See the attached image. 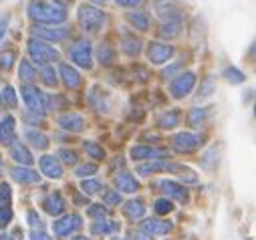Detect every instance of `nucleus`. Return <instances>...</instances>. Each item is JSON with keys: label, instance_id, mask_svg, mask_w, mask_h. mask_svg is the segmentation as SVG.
Masks as SVG:
<instances>
[{"label": "nucleus", "instance_id": "1", "mask_svg": "<svg viewBox=\"0 0 256 240\" xmlns=\"http://www.w3.org/2000/svg\"><path fill=\"white\" fill-rule=\"evenodd\" d=\"M26 12H28V18L38 24H60L67 20V10H62L54 4H46L42 0H30Z\"/></svg>", "mask_w": 256, "mask_h": 240}, {"label": "nucleus", "instance_id": "2", "mask_svg": "<svg viewBox=\"0 0 256 240\" xmlns=\"http://www.w3.org/2000/svg\"><path fill=\"white\" fill-rule=\"evenodd\" d=\"M26 48H28V56L32 58V61H34L36 65H40V67H46V65H50V63L60 61V54H58V50H56L54 46L46 44L44 40L30 38Z\"/></svg>", "mask_w": 256, "mask_h": 240}, {"label": "nucleus", "instance_id": "3", "mask_svg": "<svg viewBox=\"0 0 256 240\" xmlns=\"http://www.w3.org/2000/svg\"><path fill=\"white\" fill-rule=\"evenodd\" d=\"M77 20L81 24L83 30L87 32H97L103 28V24L107 22V14L103 10H99L97 6H89V4H81L79 12H77Z\"/></svg>", "mask_w": 256, "mask_h": 240}, {"label": "nucleus", "instance_id": "4", "mask_svg": "<svg viewBox=\"0 0 256 240\" xmlns=\"http://www.w3.org/2000/svg\"><path fill=\"white\" fill-rule=\"evenodd\" d=\"M194 85H196V73H192V71L180 73V75H176L174 81L170 83V93H172L174 99H184L186 95L192 93Z\"/></svg>", "mask_w": 256, "mask_h": 240}, {"label": "nucleus", "instance_id": "5", "mask_svg": "<svg viewBox=\"0 0 256 240\" xmlns=\"http://www.w3.org/2000/svg\"><path fill=\"white\" fill-rule=\"evenodd\" d=\"M69 56L71 61L83 69H91L93 67V46L89 40H79L69 48Z\"/></svg>", "mask_w": 256, "mask_h": 240}, {"label": "nucleus", "instance_id": "6", "mask_svg": "<svg viewBox=\"0 0 256 240\" xmlns=\"http://www.w3.org/2000/svg\"><path fill=\"white\" fill-rule=\"evenodd\" d=\"M204 144L202 136L198 134H190V132H182L172 140V148L178 154H190V152H196L200 146Z\"/></svg>", "mask_w": 256, "mask_h": 240}, {"label": "nucleus", "instance_id": "7", "mask_svg": "<svg viewBox=\"0 0 256 240\" xmlns=\"http://www.w3.org/2000/svg\"><path fill=\"white\" fill-rule=\"evenodd\" d=\"M20 93H22V99H24L28 111H32V113L44 117V93L38 91V89L32 87V85H22Z\"/></svg>", "mask_w": 256, "mask_h": 240}, {"label": "nucleus", "instance_id": "8", "mask_svg": "<svg viewBox=\"0 0 256 240\" xmlns=\"http://www.w3.org/2000/svg\"><path fill=\"white\" fill-rule=\"evenodd\" d=\"M174 52H176V48H174L172 44H168V42H158V40H154V42L148 44V58H150L154 65H164V63H168L170 58L174 56Z\"/></svg>", "mask_w": 256, "mask_h": 240}, {"label": "nucleus", "instance_id": "9", "mask_svg": "<svg viewBox=\"0 0 256 240\" xmlns=\"http://www.w3.org/2000/svg\"><path fill=\"white\" fill-rule=\"evenodd\" d=\"M81 226H83L81 216L69 214V216H62L60 220L52 222V232H54V236H69L71 232H77Z\"/></svg>", "mask_w": 256, "mask_h": 240}, {"label": "nucleus", "instance_id": "10", "mask_svg": "<svg viewBox=\"0 0 256 240\" xmlns=\"http://www.w3.org/2000/svg\"><path fill=\"white\" fill-rule=\"evenodd\" d=\"M158 188L166 194L168 200H176L180 204H186L188 202V192L184 190V186H180L178 182H174V180H160Z\"/></svg>", "mask_w": 256, "mask_h": 240}, {"label": "nucleus", "instance_id": "11", "mask_svg": "<svg viewBox=\"0 0 256 240\" xmlns=\"http://www.w3.org/2000/svg\"><path fill=\"white\" fill-rule=\"evenodd\" d=\"M178 164L174 162H168V160H152L148 164H142L138 166V174L140 176H152V174H158V172H178Z\"/></svg>", "mask_w": 256, "mask_h": 240}, {"label": "nucleus", "instance_id": "12", "mask_svg": "<svg viewBox=\"0 0 256 240\" xmlns=\"http://www.w3.org/2000/svg\"><path fill=\"white\" fill-rule=\"evenodd\" d=\"M58 126L62 130H67L71 134H81L85 130V117L75 113V111H69V113H62L58 117Z\"/></svg>", "mask_w": 256, "mask_h": 240}, {"label": "nucleus", "instance_id": "13", "mask_svg": "<svg viewBox=\"0 0 256 240\" xmlns=\"http://www.w3.org/2000/svg\"><path fill=\"white\" fill-rule=\"evenodd\" d=\"M142 230L148 232L150 236H164L174 230V222L170 220H158V218H148L142 222Z\"/></svg>", "mask_w": 256, "mask_h": 240}, {"label": "nucleus", "instance_id": "14", "mask_svg": "<svg viewBox=\"0 0 256 240\" xmlns=\"http://www.w3.org/2000/svg\"><path fill=\"white\" fill-rule=\"evenodd\" d=\"M32 34L34 38L38 40H50V42H60V40H65L69 36V28H44V26H34L32 28Z\"/></svg>", "mask_w": 256, "mask_h": 240}, {"label": "nucleus", "instance_id": "15", "mask_svg": "<svg viewBox=\"0 0 256 240\" xmlns=\"http://www.w3.org/2000/svg\"><path fill=\"white\" fill-rule=\"evenodd\" d=\"M130 156L134 160H162L164 156H168L166 148H154V146H134Z\"/></svg>", "mask_w": 256, "mask_h": 240}, {"label": "nucleus", "instance_id": "16", "mask_svg": "<svg viewBox=\"0 0 256 240\" xmlns=\"http://www.w3.org/2000/svg\"><path fill=\"white\" fill-rule=\"evenodd\" d=\"M156 12L164 22L182 20V10L172 2V0H156Z\"/></svg>", "mask_w": 256, "mask_h": 240}, {"label": "nucleus", "instance_id": "17", "mask_svg": "<svg viewBox=\"0 0 256 240\" xmlns=\"http://www.w3.org/2000/svg\"><path fill=\"white\" fill-rule=\"evenodd\" d=\"M14 117L6 115L0 122V144L2 146H12L16 142V130H14Z\"/></svg>", "mask_w": 256, "mask_h": 240}, {"label": "nucleus", "instance_id": "18", "mask_svg": "<svg viewBox=\"0 0 256 240\" xmlns=\"http://www.w3.org/2000/svg\"><path fill=\"white\" fill-rule=\"evenodd\" d=\"M58 75H60V79H62V83H65L67 89H79L81 75H79V71L75 67L67 65V63H60L58 65Z\"/></svg>", "mask_w": 256, "mask_h": 240}, {"label": "nucleus", "instance_id": "19", "mask_svg": "<svg viewBox=\"0 0 256 240\" xmlns=\"http://www.w3.org/2000/svg\"><path fill=\"white\" fill-rule=\"evenodd\" d=\"M12 180H16L18 184H38L40 182V174L30 170V168H24V166H16L12 172H10Z\"/></svg>", "mask_w": 256, "mask_h": 240}, {"label": "nucleus", "instance_id": "20", "mask_svg": "<svg viewBox=\"0 0 256 240\" xmlns=\"http://www.w3.org/2000/svg\"><path fill=\"white\" fill-rule=\"evenodd\" d=\"M40 172L50 180H58L62 176V166L54 156H42L40 158Z\"/></svg>", "mask_w": 256, "mask_h": 240}, {"label": "nucleus", "instance_id": "21", "mask_svg": "<svg viewBox=\"0 0 256 240\" xmlns=\"http://www.w3.org/2000/svg\"><path fill=\"white\" fill-rule=\"evenodd\" d=\"M42 208H44L46 214H50V216H58V214L65 212L67 204H65V200H62V196H60L58 192H52V194H48V196L42 200Z\"/></svg>", "mask_w": 256, "mask_h": 240}, {"label": "nucleus", "instance_id": "22", "mask_svg": "<svg viewBox=\"0 0 256 240\" xmlns=\"http://www.w3.org/2000/svg\"><path fill=\"white\" fill-rule=\"evenodd\" d=\"M10 158H12L18 166H24V168H28V166L34 162L30 150H28L26 146H22L20 142H14V144L10 146Z\"/></svg>", "mask_w": 256, "mask_h": 240}, {"label": "nucleus", "instance_id": "23", "mask_svg": "<svg viewBox=\"0 0 256 240\" xmlns=\"http://www.w3.org/2000/svg\"><path fill=\"white\" fill-rule=\"evenodd\" d=\"M115 186H117V192H125V194H134V192L140 190L138 180L132 174H127V172H121L115 178Z\"/></svg>", "mask_w": 256, "mask_h": 240}, {"label": "nucleus", "instance_id": "24", "mask_svg": "<svg viewBox=\"0 0 256 240\" xmlns=\"http://www.w3.org/2000/svg\"><path fill=\"white\" fill-rule=\"evenodd\" d=\"M144 42L140 40V38H136L134 34H125L123 36V40H121V48H123V52L127 54V56H138L140 52H142V46Z\"/></svg>", "mask_w": 256, "mask_h": 240}, {"label": "nucleus", "instance_id": "25", "mask_svg": "<svg viewBox=\"0 0 256 240\" xmlns=\"http://www.w3.org/2000/svg\"><path fill=\"white\" fill-rule=\"evenodd\" d=\"M123 212H125L127 218L140 220V218H144V214H146V204H144L142 200H130V202H125Z\"/></svg>", "mask_w": 256, "mask_h": 240}, {"label": "nucleus", "instance_id": "26", "mask_svg": "<svg viewBox=\"0 0 256 240\" xmlns=\"http://www.w3.org/2000/svg\"><path fill=\"white\" fill-rule=\"evenodd\" d=\"M127 22L134 24V26H136L138 30H142V32H146V30L150 28V16H148V12H144V10L127 12Z\"/></svg>", "mask_w": 256, "mask_h": 240}, {"label": "nucleus", "instance_id": "27", "mask_svg": "<svg viewBox=\"0 0 256 240\" xmlns=\"http://www.w3.org/2000/svg\"><path fill=\"white\" fill-rule=\"evenodd\" d=\"M97 58L103 67H111L115 63V50L109 42H101L99 48H97Z\"/></svg>", "mask_w": 256, "mask_h": 240}, {"label": "nucleus", "instance_id": "28", "mask_svg": "<svg viewBox=\"0 0 256 240\" xmlns=\"http://www.w3.org/2000/svg\"><path fill=\"white\" fill-rule=\"evenodd\" d=\"M180 32H182V20H168V22H162L160 26V36L168 40L180 36Z\"/></svg>", "mask_w": 256, "mask_h": 240}, {"label": "nucleus", "instance_id": "29", "mask_svg": "<svg viewBox=\"0 0 256 240\" xmlns=\"http://www.w3.org/2000/svg\"><path fill=\"white\" fill-rule=\"evenodd\" d=\"M24 138H26V142L32 146V148H36V150H46L48 148V138L44 136V134H40V132H36V130H26L24 132Z\"/></svg>", "mask_w": 256, "mask_h": 240}, {"label": "nucleus", "instance_id": "30", "mask_svg": "<svg viewBox=\"0 0 256 240\" xmlns=\"http://www.w3.org/2000/svg\"><path fill=\"white\" fill-rule=\"evenodd\" d=\"M158 126L164 128V130H172V128L180 126V111H178V109H168L166 113L160 115Z\"/></svg>", "mask_w": 256, "mask_h": 240}, {"label": "nucleus", "instance_id": "31", "mask_svg": "<svg viewBox=\"0 0 256 240\" xmlns=\"http://www.w3.org/2000/svg\"><path fill=\"white\" fill-rule=\"evenodd\" d=\"M115 232H119V222L101 220V222H95L91 226V234H95V236H105V234H115Z\"/></svg>", "mask_w": 256, "mask_h": 240}, {"label": "nucleus", "instance_id": "32", "mask_svg": "<svg viewBox=\"0 0 256 240\" xmlns=\"http://www.w3.org/2000/svg\"><path fill=\"white\" fill-rule=\"evenodd\" d=\"M206 115H208V111L204 107H194L188 113V124L192 128H200V126L206 124Z\"/></svg>", "mask_w": 256, "mask_h": 240}, {"label": "nucleus", "instance_id": "33", "mask_svg": "<svg viewBox=\"0 0 256 240\" xmlns=\"http://www.w3.org/2000/svg\"><path fill=\"white\" fill-rule=\"evenodd\" d=\"M222 77L228 81V83H232V85H240V83H244L246 81V75L238 69V67H224V71H222Z\"/></svg>", "mask_w": 256, "mask_h": 240}, {"label": "nucleus", "instance_id": "34", "mask_svg": "<svg viewBox=\"0 0 256 240\" xmlns=\"http://www.w3.org/2000/svg\"><path fill=\"white\" fill-rule=\"evenodd\" d=\"M18 75H20V81H24V85H30L34 79H36V71L34 67L28 63V61H20V67H18Z\"/></svg>", "mask_w": 256, "mask_h": 240}, {"label": "nucleus", "instance_id": "35", "mask_svg": "<svg viewBox=\"0 0 256 240\" xmlns=\"http://www.w3.org/2000/svg\"><path fill=\"white\" fill-rule=\"evenodd\" d=\"M212 93H216V83H214V77L208 75V77H204V81H202V85H200L198 99H200V101H202V99H208V97H212Z\"/></svg>", "mask_w": 256, "mask_h": 240}, {"label": "nucleus", "instance_id": "36", "mask_svg": "<svg viewBox=\"0 0 256 240\" xmlns=\"http://www.w3.org/2000/svg\"><path fill=\"white\" fill-rule=\"evenodd\" d=\"M83 148H85V152H87L91 158H95V160H103V158H105V150H103L97 142H89V140H87V142L83 144Z\"/></svg>", "mask_w": 256, "mask_h": 240}, {"label": "nucleus", "instance_id": "37", "mask_svg": "<svg viewBox=\"0 0 256 240\" xmlns=\"http://www.w3.org/2000/svg\"><path fill=\"white\" fill-rule=\"evenodd\" d=\"M154 210H156V214L166 216V214H170V212L174 210V204H172V200H168V198H158V200L154 202Z\"/></svg>", "mask_w": 256, "mask_h": 240}, {"label": "nucleus", "instance_id": "38", "mask_svg": "<svg viewBox=\"0 0 256 240\" xmlns=\"http://www.w3.org/2000/svg\"><path fill=\"white\" fill-rule=\"evenodd\" d=\"M40 77H42V83L46 87H54L56 85V73H54V69L50 65H46V67L40 69Z\"/></svg>", "mask_w": 256, "mask_h": 240}, {"label": "nucleus", "instance_id": "39", "mask_svg": "<svg viewBox=\"0 0 256 240\" xmlns=\"http://www.w3.org/2000/svg\"><path fill=\"white\" fill-rule=\"evenodd\" d=\"M10 200H12V190L6 182H2L0 184V208H8Z\"/></svg>", "mask_w": 256, "mask_h": 240}, {"label": "nucleus", "instance_id": "40", "mask_svg": "<svg viewBox=\"0 0 256 240\" xmlns=\"http://www.w3.org/2000/svg\"><path fill=\"white\" fill-rule=\"evenodd\" d=\"M0 99H2V103H6L8 107H16V105H18L16 93H14V89H12L10 85H6V87L2 89V93H0Z\"/></svg>", "mask_w": 256, "mask_h": 240}, {"label": "nucleus", "instance_id": "41", "mask_svg": "<svg viewBox=\"0 0 256 240\" xmlns=\"http://www.w3.org/2000/svg\"><path fill=\"white\" fill-rule=\"evenodd\" d=\"M14 58H16V50H6V52H0V67H2L4 71H8V69H12V65H14Z\"/></svg>", "mask_w": 256, "mask_h": 240}, {"label": "nucleus", "instance_id": "42", "mask_svg": "<svg viewBox=\"0 0 256 240\" xmlns=\"http://www.w3.org/2000/svg\"><path fill=\"white\" fill-rule=\"evenodd\" d=\"M81 190L85 194L93 196V194H97L101 190V182H99V180H83V182H81Z\"/></svg>", "mask_w": 256, "mask_h": 240}, {"label": "nucleus", "instance_id": "43", "mask_svg": "<svg viewBox=\"0 0 256 240\" xmlns=\"http://www.w3.org/2000/svg\"><path fill=\"white\" fill-rule=\"evenodd\" d=\"M87 216H91V218H95L97 222H101V220L107 218V208H103L101 204H93V206L87 208Z\"/></svg>", "mask_w": 256, "mask_h": 240}, {"label": "nucleus", "instance_id": "44", "mask_svg": "<svg viewBox=\"0 0 256 240\" xmlns=\"http://www.w3.org/2000/svg\"><path fill=\"white\" fill-rule=\"evenodd\" d=\"M93 174H97V166H95V164H83V166H79V168L75 170V176H77V178H89V176H93Z\"/></svg>", "mask_w": 256, "mask_h": 240}, {"label": "nucleus", "instance_id": "45", "mask_svg": "<svg viewBox=\"0 0 256 240\" xmlns=\"http://www.w3.org/2000/svg\"><path fill=\"white\" fill-rule=\"evenodd\" d=\"M60 160H62V164H67V166H73V164H77V154L75 152H71V150H58V154H56Z\"/></svg>", "mask_w": 256, "mask_h": 240}, {"label": "nucleus", "instance_id": "46", "mask_svg": "<svg viewBox=\"0 0 256 240\" xmlns=\"http://www.w3.org/2000/svg\"><path fill=\"white\" fill-rule=\"evenodd\" d=\"M178 172H180L178 176L184 180V182H188V184H196V182H198V176H196L194 172H192V170H188V168H182V166H180V168H178Z\"/></svg>", "mask_w": 256, "mask_h": 240}, {"label": "nucleus", "instance_id": "47", "mask_svg": "<svg viewBox=\"0 0 256 240\" xmlns=\"http://www.w3.org/2000/svg\"><path fill=\"white\" fill-rule=\"evenodd\" d=\"M103 200H105L107 206H119V202H121V194H119L117 190H111V192H107V194L103 196Z\"/></svg>", "mask_w": 256, "mask_h": 240}, {"label": "nucleus", "instance_id": "48", "mask_svg": "<svg viewBox=\"0 0 256 240\" xmlns=\"http://www.w3.org/2000/svg\"><path fill=\"white\" fill-rule=\"evenodd\" d=\"M26 220H28V224H30L34 230H36V228H38V230L42 228V220H40V216H38L34 210H28V214H26Z\"/></svg>", "mask_w": 256, "mask_h": 240}, {"label": "nucleus", "instance_id": "49", "mask_svg": "<svg viewBox=\"0 0 256 240\" xmlns=\"http://www.w3.org/2000/svg\"><path fill=\"white\" fill-rule=\"evenodd\" d=\"M12 220V210L10 208H0V228H6V224Z\"/></svg>", "mask_w": 256, "mask_h": 240}, {"label": "nucleus", "instance_id": "50", "mask_svg": "<svg viewBox=\"0 0 256 240\" xmlns=\"http://www.w3.org/2000/svg\"><path fill=\"white\" fill-rule=\"evenodd\" d=\"M182 69V63H174V65H170V67H166L164 71H162V77L164 79H170V77H176V73Z\"/></svg>", "mask_w": 256, "mask_h": 240}, {"label": "nucleus", "instance_id": "51", "mask_svg": "<svg viewBox=\"0 0 256 240\" xmlns=\"http://www.w3.org/2000/svg\"><path fill=\"white\" fill-rule=\"evenodd\" d=\"M144 2V0H115L117 6H123V8H136Z\"/></svg>", "mask_w": 256, "mask_h": 240}, {"label": "nucleus", "instance_id": "52", "mask_svg": "<svg viewBox=\"0 0 256 240\" xmlns=\"http://www.w3.org/2000/svg\"><path fill=\"white\" fill-rule=\"evenodd\" d=\"M28 240H52V238L46 232H42V230H32L28 234Z\"/></svg>", "mask_w": 256, "mask_h": 240}, {"label": "nucleus", "instance_id": "53", "mask_svg": "<svg viewBox=\"0 0 256 240\" xmlns=\"http://www.w3.org/2000/svg\"><path fill=\"white\" fill-rule=\"evenodd\" d=\"M6 26H8V16H2L0 18V42H2V38L6 34Z\"/></svg>", "mask_w": 256, "mask_h": 240}, {"label": "nucleus", "instance_id": "54", "mask_svg": "<svg viewBox=\"0 0 256 240\" xmlns=\"http://www.w3.org/2000/svg\"><path fill=\"white\" fill-rule=\"evenodd\" d=\"M132 240H152V236L148 232H144V230H138V232L132 234Z\"/></svg>", "mask_w": 256, "mask_h": 240}, {"label": "nucleus", "instance_id": "55", "mask_svg": "<svg viewBox=\"0 0 256 240\" xmlns=\"http://www.w3.org/2000/svg\"><path fill=\"white\" fill-rule=\"evenodd\" d=\"M54 2V6H58V8H62V10H67V6L73 2V0H52Z\"/></svg>", "mask_w": 256, "mask_h": 240}, {"label": "nucleus", "instance_id": "56", "mask_svg": "<svg viewBox=\"0 0 256 240\" xmlns=\"http://www.w3.org/2000/svg\"><path fill=\"white\" fill-rule=\"evenodd\" d=\"M89 2H93V4H107L109 0H89Z\"/></svg>", "mask_w": 256, "mask_h": 240}, {"label": "nucleus", "instance_id": "57", "mask_svg": "<svg viewBox=\"0 0 256 240\" xmlns=\"http://www.w3.org/2000/svg\"><path fill=\"white\" fill-rule=\"evenodd\" d=\"M0 240H14L10 234H0Z\"/></svg>", "mask_w": 256, "mask_h": 240}, {"label": "nucleus", "instance_id": "58", "mask_svg": "<svg viewBox=\"0 0 256 240\" xmlns=\"http://www.w3.org/2000/svg\"><path fill=\"white\" fill-rule=\"evenodd\" d=\"M73 240H89V238H87V236H75Z\"/></svg>", "mask_w": 256, "mask_h": 240}, {"label": "nucleus", "instance_id": "59", "mask_svg": "<svg viewBox=\"0 0 256 240\" xmlns=\"http://www.w3.org/2000/svg\"><path fill=\"white\" fill-rule=\"evenodd\" d=\"M0 172H2V158H0Z\"/></svg>", "mask_w": 256, "mask_h": 240}, {"label": "nucleus", "instance_id": "60", "mask_svg": "<svg viewBox=\"0 0 256 240\" xmlns=\"http://www.w3.org/2000/svg\"><path fill=\"white\" fill-rule=\"evenodd\" d=\"M111 240H123V238H111Z\"/></svg>", "mask_w": 256, "mask_h": 240}, {"label": "nucleus", "instance_id": "61", "mask_svg": "<svg viewBox=\"0 0 256 240\" xmlns=\"http://www.w3.org/2000/svg\"><path fill=\"white\" fill-rule=\"evenodd\" d=\"M0 105H2V99H0Z\"/></svg>", "mask_w": 256, "mask_h": 240}]
</instances>
